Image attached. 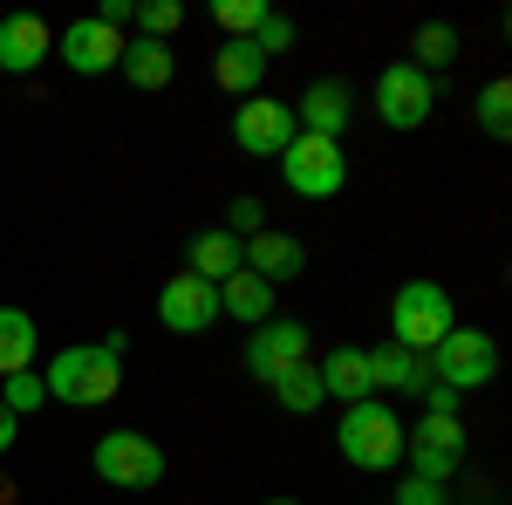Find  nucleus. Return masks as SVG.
Wrapping results in <instances>:
<instances>
[{
	"instance_id": "14",
	"label": "nucleus",
	"mask_w": 512,
	"mask_h": 505,
	"mask_svg": "<svg viewBox=\"0 0 512 505\" xmlns=\"http://www.w3.org/2000/svg\"><path fill=\"white\" fill-rule=\"evenodd\" d=\"M55 55V28L41 14H7L0 21V76H35Z\"/></svg>"
},
{
	"instance_id": "3",
	"label": "nucleus",
	"mask_w": 512,
	"mask_h": 505,
	"mask_svg": "<svg viewBox=\"0 0 512 505\" xmlns=\"http://www.w3.org/2000/svg\"><path fill=\"white\" fill-rule=\"evenodd\" d=\"M458 328V308H451V294L437 287V280H403L390 301V342L410 355H431L444 335Z\"/></svg>"
},
{
	"instance_id": "8",
	"label": "nucleus",
	"mask_w": 512,
	"mask_h": 505,
	"mask_svg": "<svg viewBox=\"0 0 512 505\" xmlns=\"http://www.w3.org/2000/svg\"><path fill=\"white\" fill-rule=\"evenodd\" d=\"M403 458H410V478L451 485L465 465V424L458 417H417V430H403Z\"/></svg>"
},
{
	"instance_id": "33",
	"label": "nucleus",
	"mask_w": 512,
	"mask_h": 505,
	"mask_svg": "<svg viewBox=\"0 0 512 505\" xmlns=\"http://www.w3.org/2000/svg\"><path fill=\"white\" fill-rule=\"evenodd\" d=\"M96 21H110V28L123 35V21H137V0H103V7H96Z\"/></svg>"
},
{
	"instance_id": "10",
	"label": "nucleus",
	"mask_w": 512,
	"mask_h": 505,
	"mask_svg": "<svg viewBox=\"0 0 512 505\" xmlns=\"http://www.w3.org/2000/svg\"><path fill=\"white\" fill-rule=\"evenodd\" d=\"M233 144L246 157H280L294 144V110H287L280 96H246L233 110Z\"/></svg>"
},
{
	"instance_id": "34",
	"label": "nucleus",
	"mask_w": 512,
	"mask_h": 505,
	"mask_svg": "<svg viewBox=\"0 0 512 505\" xmlns=\"http://www.w3.org/2000/svg\"><path fill=\"white\" fill-rule=\"evenodd\" d=\"M14 437H21V417H14V410H7V403H0V458H7V451H14Z\"/></svg>"
},
{
	"instance_id": "29",
	"label": "nucleus",
	"mask_w": 512,
	"mask_h": 505,
	"mask_svg": "<svg viewBox=\"0 0 512 505\" xmlns=\"http://www.w3.org/2000/svg\"><path fill=\"white\" fill-rule=\"evenodd\" d=\"M253 48H260V55H267V62H274V55H287V48H294V21H287V14H274V7H267V21H260V28H253Z\"/></svg>"
},
{
	"instance_id": "4",
	"label": "nucleus",
	"mask_w": 512,
	"mask_h": 505,
	"mask_svg": "<svg viewBox=\"0 0 512 505\" xmlns=\"http://www.w3.org/2000/svg\"><path fill=\"white\" fill-rule=\"evenodd\" d=\"M89 471L103 485H117V492H151L171 471V458H164L158 437H144V430H103L96 451H89Z\"/></svg>"
},
{
	"instance_id": "9",
	"label": "nucleus",
	"mask_w": 512,
	"mask_h": 505,
	"mask_svg": "<svg viewBox=\"0 0 512 505\" xmlns=\"http://www.w3.org/2000/svg\"><path fill=\"white\" fill-rule=\"evenodd\" d=\"M308 362V321H260V328H246V369L260 376V383H280L287 369H301Z\"/></svg>"
},
{
	"instance_id": "2",
	"label": "nucleus",
	"mask_w": 512,
	"mask_h": 505,
	"mask_svg": "<svg viewBox=\"0 0 512 505\" xmlns=\"http://www.w3.org/2000/svg\"><path fill=\"white\" fill-rule=\"evenodd\" d=\"M335 451H342V465H355V471L403 465V417H396L383 396H362V403L342 410V424H335Z\"/></svg>"
},
{
	"instance_id": "25",
	"label": "nucleus",
	"mask_w": 512,
	"mask_h": 505,
	"mask_svg": "<svg viewBox=\"0 0 512 505\" xmlns=\"http://www.w3.org/2000/svg\"><path fill=\"white\" fill-rule=\"evenodd\" d=\"M478 130L492 137V144H506L512 137V82H485V96H478Z\"/></svg>"
},
{
	"instance_id": "13",
	"label": "nucleus",
	"mask_w": 512,
	"mask_h": 505,
	"mask_svg": "<svg viewBox=\"0 0 512 505\" xmlns=\"http://www.w3.org/2000/svg\"><path fill=\"white\" fill-rule=\"evenodd\" d=\"M287 110H294V130L342 144V130H349V117H355V96H349V82L321 76V82H308V96H301V103H287Z\"/></svg>"
},
{
	"instance_id": "26",
	"label": "nucleus",
	"mask_w": 512,
	"mask_h": 505,
	"mask_svg": "<svg viewBox=\"0 0 512 505\" xmlns=\"http://www.w3.org/2000/svg\"><path fill=\"white\" fill-rule=\"evenodd\" d=\"M212 21L226 28V41H253V28L267 21V0H219Z\"/></svg>"
},
{
	"instance_id": "15",
	"label": "nucleus",
	"mask_w": 512,
	"mask_h": 505,
	"mask_svg": "<svg viewBox=\"0 0 512 505\" xmlns=\"http://www.w3.org/2000/svg\"><path fill=\"white\" fill-rule=\"evenodd\" d=\"M246 273H260L267 287H280V280L308 273V246H301L294 233H274V226H260V233L246 239Z\"/></svg>"
},
{
	"instance_id": "7",
	"label": "nucleus",
	"mask_w": 512,
	"mask_h": 505,
	"mask_svg": "<svg viewBox=\"0 0 512 505\" xmlns=\"http://www.w3.org/2000/svg\"><path fill=\"white\" fill-rule=\"evenodd\" d=\"M376 117L390 123V130H424L437 110V82L417 69V62H383L376 69Z\"/></svg>"
},
{
	"instance_id": "20",
	"label": "nucleus",
	"mask_w": 512,
	"mask_h": 505,
	"mask_svg": "<svg viewBox=\"0 0 512 505\" xmlns=\"http://www.w3.org/2000/svg\"><path fill=\"white\" fill-rule=\"evenodd\" d=\"M212 82L246 103V96H260V82H267V55H260L253 41H226V48L212 55Z\"/></svg>"
},
{
	"instance_id": "27",
	"label": "nucleus",
	"mask_w": 512,
	"mask_h": 505,
	"mask_svg": "<svg viewBox=\"0 0 512 505\" xmlns=\"http://www.w3.org/2000/svg\"><path fill=\"white\" fill-rule=\"evenodd\" d=\"M0 403L14 410V417H28V410H41L48 403V383H41V369H14V376H0Z\"/></svg>"
},
{
	"instance_id": "1",
	"label": "nucleus",
	"mask_w": 512,
	"mask_h": 505,
	"mask_svg": "<svg viewBox=\"0 0 512 505\" xmlns=\"http://www.w3.org/2000/svg\"><path fill=\"white\" fill-rule=\"evenodd\" d=\"M123 335H96V342H69L41 369L48 383V403H76V410H103L110 396L123 389Z\"/></svg>"
},
{
	"instance_id": "17",
	"label": "nucleus",
	"mask_w": 512,
	"mask_h": 505,
	"mask_svg": "<svg viewBox=\"0 0 512 505\" xmlns=\"http://www.w3.org/2000/svg\"><path fill=\"white\" fill-rule=\"evenodd\" d=\"M117 76L130 82V89H171V76H178V48H171V41H151V35H123Z\"/></svg>"
},
{
	"instance_id": "12",
	"label": "nucleus",
	"mask_w": 512,
	"mask_h": 505,
	"mask_svg": "<svg viewBox=\"0 0 512 505\" xmlns=\"http://www.w3.org/2000/svg\"><path fill=\"white\" fill-rule=\"evenodd\" d=\"M158 321L171 335H205V328L219 321V287L198 280V273H171L158 287Z\"/></svg>"
},
{
	"instance_id": "19",
	"label": "nucleus",
	"mask_w": 512,
	"mask_h": 505,
	"mask_svg": "<svg viewBox=\"0 0 512 505\" xmlns=\"http://www.w3.org/2000/svg\"><path fill=\"white\" fill-rule=\"evenodd\" d=\"M219 321H239V328H260V321H274V287H267L260 273L239 267L233 280H219Z\"/></svg>"
},
{
	"instance_id": "16",
	"label": "nucleus",
	"mask_w": 512,
	"mask_h": 505,
	"mask_svg": "<svg viewBox=\"0 0 512 505\" xmlns=\"http://www.w3.org/2000/svg\"><path fill=\"white\" fill-rule=\"evenodd\" d=\"M246 267V239H233L226 226H205V233L185 239V273H198V280H233V273Z\"/></svg>"
},
{
	"instance_id": "31",
	"label": "nucleus",
	"mask_w": 512,
	"mask_h": 505,
	"mask_svg": "<svg viewBox=\"0 0 512 505\" xmlns=\"http://www.w3.org/2000/svg\"><path fill=\"white\" fill-rule=\"evenodd\" d=\"M396 505H451V492L444 485H424V478H403L396 485Z\"/></svg>"
},
{
	"instance_id": "28",
	"label": "nucleus",
	"mask_w": 512,
	"mask_h": 505,
	"mask_svg": "<svg viewBox=\"0 0 512 505\" xmlns=\"http://www.w3.org/2000/svg\"><path fill=\"white\" fill-rule=\"evenodd\" d=\"M178 28H185V7H178V0H144V7H137V35L171 41Z\"/></svg>"
},
{
	"instance_id": "30",
	"label": "nucleus",
	"mask_w": 512,
	"mask_h": 505,
	"mask_svg": "<svg viewBox=\"0 0 512 505\" xmlns=\"http://www.w3.org/2000/svg\"><path fill=\"white\" fill-rule=\"evenodd\" d=\"M260 219H267V205H260V198H233L226 233H233V239H253V233H260Z\"/></svg>"
},
{
	"instance_id": "22",
	"label": "nucleus",
	"mask_w": 512,
	"mask_h": 505,
	"mask_svg": "<svg viewBox=\"0 0 512 505\" xmlns=\"http://www.w3.org/2000/svg\"><path fill=\"white\" fill-rule=\"evenodd\" d=\"M35 314L28 308H0V376L14 369H35Z\"/></svg>"
},
{
	"instance_id": "24",
	"label": "nucleus",
	"mask_w": 512,
	"mask_h": 505,
	"mask_svg": "<svg viewBox=\"0 0 512 505\" xmlns=\"http://www.w3.org/2000/svg\"><path fill=\"white\" fill-rule=\"evenodd\" d=\"M267 389H274V403L287 410V417H315L321 403H328V396H321V376H315V362H301V369H287V376H280V383H267Z\"/></svg>"
},
{
	"instance_id": "32",
	"label": "nucleus",
	"mask_w": 512,
	"mask_h": 505,
	"mask_svg": "<svg viewBox=\"0 0 512 505\" xmlns=\"http://www.w3.org/2000/svg\"><path fill=\"white\" fill-rule=\"evenodd\" d=\"M417 396H424V417H458V403H465L458 389H444V383H424Z\"/></svg>"
},
{
	"instance_id": "21",
	"label": "nucleus",
	"mask_w": 512,
	"mask_h": 505,
	"mask_svg": "<svg viewBox=\"0 0 512 505\" xmlns=\"http://www.w3.org/2000/svg\"><path fill=\"white\" fill-rule=\"evenodd\" d=\"M369 383L396 389V396H417V389L431 383V362L410 355V349H396V342H383V349H369Z\"/></svg>"
},
{
	"instance_id": "5",
	"label": "nucleus",
	"mask_w": 512,
	"mask_h": 505,
	"mask_svg": "<svg viewBox=\"0 0 512 505\" xmlns=\"http://www.w3.org/2000/svg\"><path fill=\"white\" fill-rule=\"evenodd\" d=\"M424 362H431V383L458 389V396H478V389L499 376V342L485 328H451Z\"/></svg>"
},
{
	"instance_id": "11",
	"label": "nucleus",
	"mask_w": 512,
	"mask_h": 505,
	"mask_svg": "<svg viewBox=\"0 0 512 505\" xmlns=\"http://www.w3.org/2000/svg\"><path fill=\"white\" fill-rule=\"evenodd\" d=\"M55 55L76 69V76H117L123 62V35L110 28V21H96V14H82V21H69L62 35H55Z\"/></svg>"
},
{
	"instance_id": "23",
	"label": "nucleus",
	"mask_w": 512,
	"mask_h": 505,
	"mask_svg": "<svg viewBox=\"0 0 512 505\" xmlns=\"http://www.w3.org/2000/svg\"><path fill=\"white\" fill-rule=\"evenodd\" d=\"M403 62H417L424 76H431V69H451V62H458V28H451V21H424V28L410 35V55H403Z\"/></svg>"
},
{
	"instance_id": "35",
	"label": "nucleus",
	"mask_w": 512,
	"mask_h": 505,
	"mask_svg": "<svg viewBox=\"0 0 512 505\" xmlns=\"http://www.w3.org/2000/svg\"><path fill=\"white\" fill-rule=\"evenodd\" d=\"M260 505H294V499H260Z\"/></svg>"
},
{
	"instance_id": "18",
	"label": "nucleus",
	"mask_w": 512,
	"mask_h": 505,
	"mask_svg": "<svg viewBox=\"0 0 512 505\" xmlns=\"http://www.w3.org/2000/svg\"><path fill=\"white\" fill-rule=\"evenodd\" d=\"M315 376H321V396H335L342 410L362 403V396H376V383H369V349H328L315 362Z\"/></svg>"
},
{
	"instance_id": "6",
	"label": "nucleus",
	"mask_w": 512,
	"mask_h": 505,
	"mask_svg": "<svg viewBox=\"0 0 512 505\" xmlns=\"http://www.w3.org/2000/svg\"><path fill=\"white\" fill-rule=\"evenodd\" d=\"M280 185L294 198H335L349 185V157H342V144H328V137L294 130V144L280 151Z\"/></svg>"
}]
</instances>
